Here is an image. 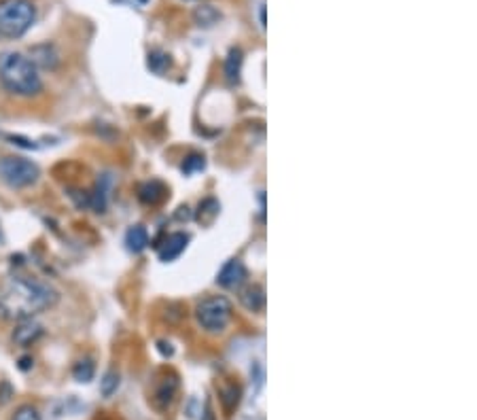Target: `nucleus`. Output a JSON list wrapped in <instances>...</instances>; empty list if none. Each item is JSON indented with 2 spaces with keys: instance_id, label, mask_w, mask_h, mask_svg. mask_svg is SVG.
Returning <instances> with one entry per match:
<instances>
[{
  "instance_id": "obj_1",
  "label": "nucleus",
  "mask_w": 477,
  "mask_h": 420,
  "mask_svg": "<svg viewBox=\"0 0 477 420\" xmlns=\"http://www.w3.org/2000/svg\"><path fill=\"white\" fill-rule=\"evenodd\" d=\"M60 293L39 278L13 276L0 287V316L9 321L34 318L36 314L53 308Z\"/></svg>"
},
{
  "instance_id": "obj_2",
  "label": "nucleus",
  "mask_w": 477,
  "mask_h": 420,
  "mask_svg": "<svg viewBox=\"0 0 477 420\" xmlns=\"http://www.w3.org/2000/svg\"><path fill=\"white\" fill-rule=\"evenodd\" d=\"M0 83L7 92L32 98L43 92V79L39 75V68L20 51H3L0 53Z\"/></svg>"
},
{
  "instance_id": "obj_3",
  "label": "nucleus",
  "mask_w": 477,
  "mask_h": 420,
  "mask_svg": "<svg viewBox=\"0 0 477 420\" xmlns=\"http://www.w3.org/2000/svg\"><path fill=\"white\" fill-rule=\"evenodd\" d=\"M36 20V9L30 0H0V34L18 38L26 34Z\"/></svg>"
},
{
  "instance_id": "obj_4",
  "label": "nucleus",
  "mask_w": 477,
  "mask_h": 420,
  "mask_svg": "<svg viewBox=\"0 0 477 420\" xmlns=\"http://www.w3.org/2000/svg\"><path fill=\"white\" fill-rule=\"evenodd\" d=\"M231 302L223 295H210L206 300H202L195 308V318L200 323L202 329L210 331V333H219L223 331L229 321H231Z\"/></svg>"
},
{
  "instance_id": "obj_5",
  "label": "nucleus",
  "mask_w": 477,
  "mask_h": 420,
  "mask_svg": "<svg viewBox=\"0 0 477 420\" xmlns=\"http://www.w3.org/2000/svg\"><path fill=\"white\" fill-rule=\"evenodd\" d=\"M41 176V170L34 162L18 155H7L0 160V178L13 189L32 187Z\"/></svg>"
},
{
  "instance_id": "obj_6",
  "label": "nucleus",
  "mask_w": 477,
  "mask_h": 420,
  "mask_svg": "<svg viewBox=\"0 0 477 420\" xmlns=\"http://www.w3.org/2000/svg\"><path fill=\"white\" fill-rule=\"evenodd\" d=\"M247 280V265L240 259H229L219 276H216V285H221L223 289H240Z\"/></svg>"
},
{
  "instance_id": "obj_7",
  "label": "nucleus",
  "mask_w": 477,
  "mask_h": 420,
  "mask_svg": "<svg viewBox=\"0 0 477 420\" xmlns=\"http://www.w3.org/2000/svg\"><path fill=\"white\" fill-rule=\"evenodd\" d=\"M41 335H43V327L34 318H24V321H18V327L13 331V342L22 348H28Z\"/></svg>"
},
{
  "instance_id": "obj_8",
  "label": "nucleus",
  "mask_w": 477,
  "mask_h": 420,
  "mask_svg": "<svg viewBox=\"0 0 477 420\" xmlns=\"http://www.w3.org/2000/svg\"><path fill=\"white\" fill-rule=\"evenodd\" d=\"M30 59L36 68H45V70H53L60 64V55L53 45H36L30 51Z\"/></svg>"
},
{
  "instance_id": "obj_9",
  "label": "nucleus",
  "mask_w": 477,
  "mask_h": 420,
  "mask_svg": "<svg viewBox=\"0 0 477 420\" xmlns=\"http://www.w3.org/2000/svg\"><path fill=\"white\" fill-rule=\"evenodd\" d=\"M187 242H189V236H185V234H172V236H168V240L164 242V246L159 248V259L166 261V263L168 261H174L187 248Z\"/></svg>"
},
{
  "instance_id": "obj_10",
  "label": "nucleus",
  "mask_w": 477,
  "mask_h": 420,
  "mask_svg": "<svg viewBox=\"0 0 477 420\" xmlns=\"http://www.w3.org/2000/svg\"><path fill=\"white\" fill-rule=\"evenodd\" d=\"M240 304H242L247 310H251V312L263 310V306H265V291H263V287H259V285H249V287L240 289Z\"/></svg>"
},
{
  "instance_id": "obj_11",
  "label": "nucleus",
  "mask_w": 477,
  "mask_h": 420,
  "mask_svg": "<svg viewBox=\"0 0 477 420\" xmlns=\"http://www.w3.org/2000/svg\"><path fill=\"white\" fill-rule=\"evenodd\" d=\"M242 62H244V53L240 47H233L225 59V77L227 81L233 85L240 81V73H242Z\"/></svg>"
},
{
  "instance_id": "obj_12",
  "label": "nucleus",
  "mask_w": 477,
  "mask_h": 420,
  "mask_svg": "<svg viewBox=\"0 0 477 420\" xmlns=\"http://www.w3.org/2000/svg\"><path fill=\"white\" fill-rule=\"evenodd\" d=\"M140 200L144 202V204H151V206H155V204H159L162 202L164 197H166V187L159 183V181H151V183H144L142 187H140Z\"/></svg>"
},
{
  "instance_id": "obj_13",
  "label": "nucleus",
  "mask_w": 477,
  "mask_h": 420,
  "mask_svg": "<svg viewBox=\"0 0 477 420\" xmlns=\"http://www.w3.org/2000/svg\"><path fill=\"white\" fill-rule=\"evenodd\" d=\"M125 244L132 253H140L148 246V232L142 225H134L125 234Z\"/></svg>"
},
{
  "instance_id": "obj_14",
  "label": "nucleus",
  "mask_w": 477,
  "mask_h": 420,
  "mask_svg": "<svg viewBox=\"0 0 477 420\" xmlns=\"http://www.w3.org/2000/svg\"><path fill=\"white\" fill-rule=\"evenodd\" d=\"M193 20H195L198 26L208 28V26H212V24H216V22L221 20V13H219L212 5H202V7H198V9L193 11Z\"/></svg>"
},
{
  "instance_id": "obj_15",
  "label": "nucleus",
  "mask_w": 477,
  "mask_h": 420,
  "mask_svg": "<svg viewBox=\"0 0 477 420\" xmlns=\"http://www.w3.org/2000/svg\"><path fill=\"white\" fill-rule=\"evenodd\" d=\"M94 372H96V368H94L92 359H83V361H78V363L74 365L72 376H74L76 382H90V380L94 378Z\"/></svg>"
},
{
  "instance_id": "obj_16",
  "label": "nucleus",
  "mask_w": 477,
  "mask_h": 420,
  "mask_svg": "<svg viewBox=\"0 0 477 420\" xmlns=\"http://www.w3.org/2000/svg\"><path fill=\"white\" fill-rule=\"evenodd\" d=\"M168 66H170V55L168 53H164V51H151L148 53V68L153 70V73L162 75Z\"/></svg>"
},
{
  "instance_id": "obj_17",
  "label": "nucleus",
  "mask_w": 477,
  "mask_h": 420,
  "mask_svg": "<svg viewBox=\"0 0 477 420\" xmlns=\"http://www.w3.org/2000/svg\"><path fill=\"white\" fill-rule=\"evenodd\" d=\"M117 386H119V376H117V372H106L104 378L100 380V393H102L104 397H111V395L117 391Z\"/></svg>"
},
{
  "instance_id": "obj_18",
  "label": "nucleus",
  "mask_w": 477,
  "mask_h": 420,
  "mask_svg": "<svg viewBox=\"0 0 477 420\" xmlns=\"http://www.w3.org/2000/svg\"><path fill=\"white\" fill-rule=\"evenodd\" d=\"M13 420H41V414L36 412V407L32 405H22L15 414Z\"/></svg>"
},
{
  "instance_id": "obj_19",
  "label": "nucleus",
  "mask_w": 477,
  "mask_h": 420,
  "mask_svg": "<svg viewBox=\"0 0 477 420\" xmlns=\"http://www.w3.org/2000/svg\"><path fill=\"white\" fill-rule=\"evenodd\" d=\"M204 158H200V155H193V158H189L187 160V164H183V172H187V174H191V172H195V170H202L204 168Z\"/></svg>"
},
{
  "instance_id": "obj_20",
  "label": "nucleus",
  "mask_w": 477,
  "mask_h": 420,
  "mask_svg": "<svg viewBox=\"0 0 477 420\" xmlns=\"http://www.w3.org/2000/svg\"><path fill=\"white\" fill-rule=\"evenodd\" d=\"M259 15H261V26H265V7H261V13Z\"/></svg>"
},
{
  "instance_id": "obj_21",
  "label": "nucleus",
  "mask_w": 477,
  "mask_h": 420,
  "mask_svg": "<svg viewBox=\"0 0 477 420\" xmlns=\"http://www.w3.org/2000/svg\"><path fill=\"white\" fill-rule=\"evenodd\" d=\"M28 368H30V359H24L22 361V370H28Z\"/></svg>"
}]
</instances>
